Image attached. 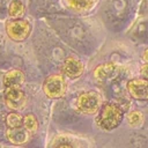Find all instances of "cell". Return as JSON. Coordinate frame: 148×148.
Returning <instances> with one entry per match:
<instances>
[{
    "label": "cell",
    "instance_id": "6da1fadb",
    "mask_svg": "<svg viewBox=\"0 0 148 148\" xmlns=\"http://www.w3.org/2000/svg\"><path fill=\"white\" fill-rule=\"evenodd\" d=\"M124 118L123 108L117 103H105L99 109V114L97 117V125L105 131H112L118 127Z\"/></svg>",
    "mask_w": 148,
    "mask_h": 148
},
{
    "label": "cell",
    "instance_id": "7a4b0ae2",
    "mask_svg": "<svg viewBox=\"0 0 148 148\" xmlns=\"http://www.w3.org/2000/svg\"><path fill=\"white\" fill-rule=\"evenodd\" d=\"M6 34L7 36L15 40V42H22L29 37L31 34V24L27 20L23 18H12L6 22L5 24Z\"/></svg>",
    "mask_w": 148,
    "mask_h": 148
},
{
    "label": "cell",
    "instance_id": "3957f363",
    "mask_svg": "<svg viewBox=\"0 0 148 148\" xmlns=\"http://www.w3.org/2000/svg\"><path fill=\"white\" fill-rule=\"evenodd\" d=\"M43 91L49 98H60L67 91V82L61 74L49 75L43 83Z\"/></svg>",
    "mask_w": 148,
    "mask_h": 148
},
{
    "label": "cell",
    "instance_id": "277c9868",
    "mask_svg": "<svg viewBox=\"0 0 148 148\" xmlns=\"http://www.w3.org/2000/svg\"><path fill=\"white\" fill-rule=\"evenodd\" d=\"M76 106L79 111L83 113L94 114L99 111L102 106V98L96 91H87L79 96L76 101Z\"/></svg>",
    "mask_w": 148,
    "mask_h": 148
},
{
    "label": "cell",
    "instance_id": "5b68a950",
    "mask_svg": "<svg viewBox=\"0 0 148 148\" xmlns=\"http://www.w3.org/2000/svg\"><path fill=\"white\" fill-rule=\"evenodd\" d=\"M27 95L21 88H6L5 102L6 105L13 111L22 110L27 104Z\"/></svg>",
    "mask_w": 148,
    "mask_h": 148
},
{
    "label": "cell",
    "instance_id": "8992f818",
    "mask_svg": "<svg viewBox=\"0 0 148 148\" xmlns=\"http://www.w3.org/2000/svg\"><path fill=\"white\" fill-rule=\"evenodd\" d=\"M127 90L133 98L148 101V80L132 79L127 83Z\"/></svg>",
    "mask_w": 148,
    "mask_h": 148
},
{
    "label": "cell",
    "instance_id": "52a82bcc",
    "mask_svg": "<svg viewBox=\"0 0 148 148\" xmlns=\"http://www.w3.org/2000/svg\"><path fill=\"white\" fill-rule=\"evenodd\" d=\"M83 71H84L83 64L74 57H67L62 64V72L65 73L66 76L71 79H76L81 76Z\"/></svg>",
    "mask_w": 148,
    "mask_h": 148
},
{
    "label": "cell",
    "instance_id": "ba28073f",
    "mask_svg": "<svg viewBox=\"0 0 148 148\" xmlns=\"http://www.w3.org/2000/svg\"><path fill=\"white\" fill-rule=\"evenodd\" d=\"M30 133L23 127H14V128H7L6 131V138L7 140L13 145H23L28 142L30 139Z\"/></svg>",
    "mask_w": 148,
    "mask_h": 148
},
{
    "label": "cell",
    "instance_id": "9c48e42d",
    "mask_svg": "<svg viewBox=\"0 0 148 148\" xmlns=\"http://www.w3.org/2000/svg\"><path fill=\"white\" fill-rule=\"evenodd\" d=\"M24 73L17 68L8 71L3 76V84L6 88H21L24 84Z\"/></svg>",
    "mask_w": 148,
    "mask_h": 148
},
{
    "label": "cell",
    "instance_id": "30bf717a",
    "mask_svg": "<svg viewBox=\"0 0 148 148\" xmlns=\"http://www.w3.org/2000/svg\"><path fill=\"white\" fill-rule=\"evenodd\" d=\"M118 69H119L118 65H116L113 62H106V64L97 66L94 69V76L98 80H106V79L114 76L117 74Z\"/></svg>",
    "mask_w": 148,
    "mask_h": 148
},
{
    "label": "cell",
    "instance_id": "8fae6325",
    "mask_svg": "<svg viewBox=\"0 0 148 148\" xmlns=\"http://www.w3.org/2000/svg\"><path fill=\"white\" fill-rule=\"evenodd\" d=\"M67 6L77 13H86L92 9L98 0H65Z\"/></svg>",
    "mask_w": 148,
    "mask_h": 148
},
{
    "label": "cell",
    "instance_id": "7c38bea8",
    "mask_svg": "<svg viewBox=\"0 0 148 148\" xmlns=\"http://www.w3.org/2000/svg\"><path fill=\"white\" fill-rule=\"evenodd\" d=\"M25 6L21 0H12L8 5V15L10 18H21L24 15Z\"/></svg>",
    "mask_w": 148,
    "mask_h": 148
},
{
    "label": "cell",
    "instance_id": "4fadbf2b",
    "mask_svg": "<svg viewBox=\"0 0 148 148\" xmlns=\"http://www.w3.org/2000/svg\"><path fill=\"white\" fill-rule=\"evenodd\" d=\"M6 125H7V128L23 126V116L17 111H13L8 113L6 117Z\"/></svg>",
    "mask_w": 148,
    "mask_h": 148
},
{
    "label": "cell",
    "instance_id": "5bb4252c",
    "mask_svg": "<svg viewBox=\"0 0 148 148\" xmlns=\"http://www.w3.org/2000/svg\"><path fill=\"white\" fill-rule=\"evenodd\" d=\"M23 127L30 133V134H34L38 131V127H39V124H38V120L37 118L32 114V113H28L23 117Z\"/></svg>",
    "mask_w": 148,
    "mask_h": 148
},
{
    "label": "cell",
    "instance_id": "9a60e30c",
    "mask_svg": "<svg viewBox=\"0 0 148 148\" xmlns=\"http://www.w3.org/2000/svg\"><path fill=\"white\" fill-rule=\"evenodd\" d=\"M127 121L131 126L133 127H136V126H140L142 123H143V116L141 112L139 111H131L128 114H127Z\"/></svg>",
    "mask_w": 148,
    "mask_h": 148
},
{
    "label": "cell",
    "instance_id": "2e32d148",
    "mask_svg": "<svg viewBox=\"0 0 148 148\" xmlns=\"http://www.w3.org/2000/svg\"><path fill=\"white\" fill-rule=\"evenodd\" d=\"M140 73H141L145 77H148V62H146V64H143V65L141 66Z\"/></svg>",
    "mask_w": 148,
    "mask_h": 148
},
{
    "label": "cell",
    "instance_id": "e0dca14e",
    "mask_svg": "<svg viewBox=\"0 0 148 148\" xmlns=\"http://www.w3.org/2000/svg\"><path fill=\"white\" fill-rule=\"evenodd\" d=\"M57 148H73L71 145H68V143H62V145H60V146H58Z\"/></svg>",
    "mask_w": 148,
    "mask_h": 148
},
{
    "label": "cell",
    "instance_id": "ac0fdd59",
    "mask_svg": "<svg viewBox=\"0 0 148 148\" xmlns=\"http://www.w3.org/2000/svg\"><path fill=\"white\" fill-rule=\"evenodd\" d=\"M143 59H145V61H146V62H148V49L143 52Z\"/></svg>",
    "mask_w": 148,
    "mask_h": 148
}]
</instances>
